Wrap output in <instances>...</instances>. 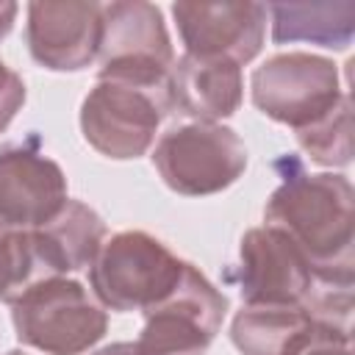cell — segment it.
Segmentation results:
<instances>
[{"mask_svg":"<svg viewBox=\"0 0 355 355\" xmlns=\"http://www.w3.org/2000/svg\"><path fill=\"white\" fill-rule=\"evenodd\" d=\"M280 186L269 194L263 222L288 236L313 280L355 283V191L347 175L308 172L297 155L275 164Z\"/></svg>","mask_w":355,"mask_h":355,"instance_id":"obj_1","label":"cell"},{"mask_svg":"<svg viewBox=\"0 0 355 355\" xmlns=\"http://www.w3.org/2000/svg\"><path fill=\"white\" fill-rule=\"evenodd\" d=\"M100 19L97 80L155 94L172 111L169 72L175 64V50L161 8L147 0H114L103 6Z\"/></svg>","mask_w":355,"mask_h":355,"instance_id":"obj_2","label":"cell"},{"mask_svg":"<svg viewBox=\"0 0 355 355\" xmlns=\"http://www.w3.org/2000/svg\"><path fill=\"white\" fill-rule=\"evenodd\" d=\"M183 263L161 239L144 230H122L100 244L89 263V286L108 311H147L172 291Z\"/></svg>","mask_w":355,"mask_h":355,"instance_id":"obj_3","label":"cell"},{"mask_svg":"<svg viewBox=\"0 0 355 355\" xmlns=\"http://www.w3.org/2000/svg\"><path fill=\"white\" fill-rule=\"evenodd\" d=\"M97 236L78 211H61L33 230L0 233V302L14 305L33 286L89 269Z\"/></svg>","mask_w":355,"mask_h":355,"instance_id":"obj_4","label":"cell"},{"mask_svg":"<svg viewBox=\"0 0 355 355\" xmlns=\"http://www.w3.org/2000/svg\"><path fill=\"white\" fill-rule=\"evenodd\" d=\"M19 344L44 355H83L108 330V313L83 283L55 277L33 286L11 305Z\"/></svg>","mask_w":355,"mask_h":355,"instance_id":"obj_5","label":"cell"},{"mask_svg":"<svg viewBox=\"0 0 355 355\" xmlns=\"http://www.w3.org/2000/svg\"><path fill=\"white\" fill-rule=\"evenodd\" d=\"M153 166L175 194L208 197L244 175L247 147L222 122H183L161 133L153 147Z\"/></svg>","mask_w":355,"mask_h":355,"instance_id":"obj_6","label":"cell"},{"mask_svg":"<svg viewBox=\"0 0 355 355\" xmlns=\"http://www.w3.org/2000/svg\"><path fill=\"white\" fill-rule=\"evenodd\" d=\"M250 94L263 116L297 133L327 116L347 92L341 89L333 58L316 53H277L255 67Z\"/></svg>","mask_w":355,"mask_h":355,"instance_id":"obj_7","label":"cell"},{"mask_svg":"<svg viewBox=\"0 0 355 355\" xmlns=\"http://www.w3.org/2000/svg\"><path fill=\"white\" fill-rule=\"evenodd\" d=\"M139 333V355H205L227 313V297L194 263L183 272L172 291L150 305Z\"/></svg>","mask_w":355,"mask_h":355,"instance_id":"obj_8","label":"cell"},{"mask_svg":"<svg viewBox=\"0 0 355 355\" xmlns=\"http://www.w3.org/2000/svg\"><path fill=\"white\" fill-rule=\"evenodd\" d=\"M169 105L133 86L97 80L80 103V133L89 147L111 161L144 155L158 133Z\"/></svg>","mask_w":355,"mask_h":355,"instance_id":"obj_9","label":"cell"},{"mask_svg":"<svg viewBox=\"0 0 355 355\" xmlns=\"http://www.w3.org/2000/svg\"><path fill=\"white\" fill-rule=\"evenodd\" d=\"M67 175L44 155L31 133L25 141L0 147V227L33 230L53 222L67 205Z\"/></svg>","mask_w":355,"mask_h":355,"instance_id":"obj_10","label":"cell"},{"mask_svg":"<svg viewBox=\"0 0 355 355\" xmlns=\"http://www.w3.org/2000/svg\"><path fill=\"white\" fill-rule=\"evenodd\" d=\"M172 17H175L183 47L191 55L227 58L244 67L263 47V36H266L263 3H250V0L175 3Z\"/></svg>","mask_w":355,"mask_h":355,"instance_id":"obj_11","label":"cell"},{"mask_svg":"<svg viewBox=\"0 0 355 355\" xmlns=\"http://www.w3.org/2000/svg\"><path fill=\"white\" fill-rule=\"evenodd\" d=\"M244 305L300 302L305 300L313 272L302 252L277 227H250L239 244V263L227 272Z\"/></svg>","mask_w":355,"mask_h":355,"instance_id":"obj_12","label":"cell"},{"mask_svg":"<svg viewBox=\"0 0 355 355\" xmlns=\"http://www.w3.org/2000/svg\"><path fill=\"white\" fill-rule=\"evenodd\" d=\"M103 6L86 0H36L28 6L31 58L50 72H80L97 58Z\"/></svg>","mask_w":355,"mask_h":355,"instance_id":"obj_13","label":"cell"},{"mask_svg":"<svg viewBox=\"0 0 355 355\" xmlns=\"http://www.w3.org/2000/svg\"><path fill=\"white\" fill-rule=\"evenodd\" d=\"M172 114L191 122H222L233 116L244 100L241 67L227 58H205L183 53L169 72Z\"/></svg>","mask_w":355,"mask_h":355,"instance_id":"obj_14","label":"cell"},{"mask_svg":"<svg viewBox=\"0 0 355 355\" xmlns=\"http://www.w3.org/2000/svg\"><path fill=\"white\" fill-rule=\"evenodd\" d=\"M275 44H316L327 50H347L355 39V3L322 0V3H269Z\"/></svg>","mask_w":355,"mask_h":355,"instance_id":"obj_15","label":"cell"},{"mask_svg":"<svg viewBox=\"0 0 355 355\" xmlns=\"http://www.w3.org/2000/svg\"><path fill=\"white\" fill-rule=\"evenodd\" d=\"M313 319L300 302L241 305L230 322V341L241 355H294Z\"/></svg>","mask_w":355,"mask_h":355,"instance_id":"obj_16","label":"cell"},{"mask_svg":"<svg viewBox=\"0 0 355 355\" xmlns=\"http://www.w3.org/2000/svg\"><path fill=\"white\" fill-rule=\"evenodd\" d=\"M300 150L319 166L344 169L352 164V105L349 94L319 122L294 133Z\"/></svg>","mask_w":355,"mask_h":355,"instance_id":"obj_17","label":"cell"},{"mask_svg":"<svg viewBox=\"0 0 355 355\" xmlns=\"http://www.w3.org/2000/svg\"><path fill=\"white\" fill-rule=\"evenodd\" d=\"M294 355H352V333L313 322L311 333Z\"/></svg>","mask_w":355,"mask_h":355,"instance_id":"obj_18","label":"cell"},{"mask_svg":"<svg viewBox=\"0 0 355 355\" xmlns=\"http://www.w3.org/2000/svg\"><path fill=\"white\" fill-rule=\"evenodd\" d=\"M25 80L0 58V133L11 125L17 111L25 105Z\"/></svg>","mask_w":355,"mask_h":355,"instance_id":"obj_19","label":"cell"},{"mask_svg":"<svg viewBox=\"0 0 355 355\" xmlns=\"http://www.w3.org/2000/svg\"><path fill=\"white\" fill-rule=\"evenodd\" d=\"M17 11H19L17 3H11V0H0V42L11 33L14 19H17Z\"/></svg>","mask_w":355,"mask_h":355,"instance_id":"obj_20","label":"cell"},{"mask_svg":"<svg viewBox=\"0 0 355 355\" xmlns=\"http://www.w3.org/2000/svg\"><path fill=\"white\" fill-rule=\"evenodd\" d=\"M3 355H28V352H22V349H8V352H3Z\"/></svg>","mask_w":355,"mask_h":355,"instance_id":"obj_21","label":"cell"},{"mask_svg":"<svg viewBox=\"0 0 355 355\" xmlns=\"http://www.w3.org/2000/svg\"><path fill=\"white\" fill-rule=\"evenodd\" d=\"M0 233H3V227H0Z\"/></svg>","mask_w":355,"mask_h":355,"instance_id":"obj_22","label":"cell"}]
</instances>
